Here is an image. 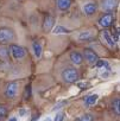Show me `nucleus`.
Masks as SVG:
<instances>
[{
  "label": "nucleus",
  "instance_id": "nucleus-1",
  "mask_svg": "<svg viewBox=\"0 0 120 121\" xmlns=\"http://www.w3.org/2000/svg\"><path fill=\"white\" fill-rule=\"evenodd\" d=\"M61 78L64 83L71 84V83H76L80 80V73L76 68L74 67H67L62 70L61 73Z\"/></svg>",
  "mask_w": 120,
  "mask_h": 121
},
{
  "label": "nucleus",
  "instance_id": "nucleus-2",
  "mask_svg": "<svg viewBox=\"0 0 120 121\" xmlns=\"http://www.w3.org/2000/svg\"><path fill=\"white\" fill-rule=\"evenodd\" d=\"M17 36L13 29L3 26L0 27V45H10L16 40Z\"/></svg>",
  "mask_w": 120,
  "mask_h": 121
},
{
  "label": "nucleus",
  "instance_id": "nucleus-3",
  "mask_svg": "<svg viewBox=\"0 0 120 121\" xmlns=\"http://www.w3.org/2000/svg\"><path fill=\"white\" fill-rule=\"evenodd\" d=\"M19 82L18 81H11L6 84L5 87V90H4V95L6 99L9 100H14L18 95V91H19Z\"/></svg>",
  "mask_w": 120,
  "mask_h": 121
},
{
  "label": "nucleus",
  "instance_id": "nucleus-4",
  "mask_svg": "<svg viewBox=\"0 0 120 121\" xmlns=\"http://www.w3.org/2000/svg\"><path fill=\"white\" fill-rule=\"evenodd\" d=\"M9 50H10V53L12 55L13 59H16V60L23 59L26 56V50L23 46H20V45H17V44L12 43V44H10Z\"/></svg>",
  "mask_w": 120,
  "mask_h": 121
},
{
  "label": "nucleus",
  "instance_id": "nucleus-5",
  "mask_svg": "<svg viewBox=\"0 0 120 121\" xmlns=\"http://www.w3.org/2000/svg\"><path fill=\"white\" fill-rule=\"evenodd\" d=\"M82 56H83V60H86V62L88 63V65H90V67H95L96 62L100 59L99 56L92 49H84Z\"/></svg>",
  "mask_w": 120,
  "mask_h": 121
},
{
  "label": "nucleus",
  "instance_id": "nucleus-6",
  "mask_svg": "<svg viewBox=\"0 0 120 121\" xmlns=\"http://www.w3.org/2000/svg\"><path fill=\"white\" fill-rule=\"evenodd\" d=\"M100 38H101L102 43H103L105 45H107L109 49H114V48H115V45H116V40L113 38L112 33H111L107 29H103V31H102L101 35H100Z\"/></svg>",
  "mask_w": 120,
  "mask_h": 121
},
{
  "label": "nucleus",
  "instance_id": "nucleus-7",
  "mask_svg": "<svg viewBox=\"0 0 120 121\" xmlns=\"http://www.w3.org/2000/svg\"><path fill=\"white\" fill-rule=\"evenodd\" d=\"M113 22H114V14L112 12H107L99 19V26L102 29H108L113 25Z\"/></svg>",
  "mask_w": 120,
  "mask_h": 121
},
{
  "label": "nucleus",
  "instance_id": "nucleus-8",
  "mask_svg": "<svg viewBox=\"0 0 120 121\" xmlns=\"http://www.w3.org/2000/svg\"><path fill=\"white\" fill-rule=\"evenodd\" d=\"M98 4L94 3V1H89V3H86L83 6H82V12L84 16L87 17H92L94 16L96 12H98Z\"/></svg>",
  "mask_w": 120,
  "mask_h": 121
},
{
  "label": "nucleus",
  "instance_id": "nucleus-9",
  "mask_svg": "<svg viewBox=\"0 0 120 121\" xmlns=\"http://www.w3.org/2000/svg\"><path fill=\"white\" fill-rule=\"evenodd\" d=\"M118 6V0H101L100 7L103 12H113Z\"/></svg>",
  "mask_w": 120,
  "mask_h": 121
},
{
  "label": "nucleus",
  "instance_id": "nucleus-10",
  "mask_svg": "<svg viewBox=\"0 0 120 121\" xmlns=\"http://www.w3.org/2000/svg\"><path fill=\"white\" fill-rule=\"evenodd\" d=\"M94 37H95V32L92 29L84 30V31H82L77 35V39L80 42H90V40L94 39Z\"/></svg>",
  "mask_w": 120,
  "mask_h": 121
},
{
  "label": "nucleus",
  "instance_id": "nucleus-11",
  "mask_svg": "<svg viewBox=\"0 0 120 121\" xmlns=\"http://www.w3.org/2000/svg\"><path fill=\"white\" fill-rule=\"evenodd\" d=\"M69 59L71 60V63L74 65H81L83 63V56H82V52L77 51V50H74L70 52L69 55Z\"/></svg>",
  "mask_w": 120,
  "mask_h": 121
},
{
  "label": "nucleus",
  "instance_id": "nucleus-12",
  "mask_svg": "<svg viewBox=\"0 0 120 121\" xmlns=\"http://www.w3.org/2000/svg\"><path fill=\"white\" fill-rule=\"evenodd\" d=\"M55 23H56V20H55V18L52 16H46L44 18V22H43V31L46 32V33L50 32L53 29Z\"/></svg>",
  "mask_w": 120,
  "mask_h": 121
},
{
  "label": "nucleus",
  "instance_id": "nucleus-13",
  "mask_svg": "<svg viewBox=\"0 0 120 121\" xmlns=\"http://www.w3.org/2000/svg\"><path fill=\"white\" fill-rule=\"evenodd\" d=\"M73 4V0H56V6L59 11H68Z\"/></svg>",
  "mask_w": 120,
  "mask_h": 121
},
{
  "label": "nucleus",
  "instance_id": "nucleus-14",
  "mask_svg": "<svg viewBox=\"0 0 120 121\" xmlns=\"http://www.w3.org/2000/svg\"><path fill=\"white\" fill-rule=\"evenodd\" d=\"M32 50H33V55L37 59H39L42 57V53H43V46L42 44L38 42V40H35L32 43Z\"/></svg>",
  "mask_w": 120,
  "mask_h": 121
},
{
  "label": "nucleus",
  "instance_id": "nucleus-15",
  "mask_svg": "<svg viewBox=\"0 0 120 121\" xmlns=\"http://www.w3.org/2000/svg\"><path fill=\"white\" fill-rule=\"evenodd\" d=\"M71 31L62 25H55L52 29V33L53 35H66V33H70Z\"/></svg>",
  "mask_w": 120,
  "mask_h": 121
},
{
  "label": "nucleus",
  "instance_id": "nucleus-16",
  "mask_svg": "<svg viewBox=\"0 0 120 121\" xmlns=\"http://www.w3.org/2000/svg\"><path fill=\"white\" fill-rule=\"evenodd\" d=\"M98 99H99V95H98V94H92V95H89L88 97H86L84 104H86L87 107H92V106H94V104L98 102Z\"/></svg>",
  "mask_w": 120,
  "mask_h": 121
},
{
  "label": "nucleus",
  "instance_id": "nucleus-17",
  "mask_svg": "<svg viewBox=\"0 0 120 121\" xmlns=\"http://www.w3.org/2000/svg\"><path fill=\"white\" fill-rule=\"evenodd\" d=\"M119 103H120V100H119V97H115L113 101H112V103H111V108H112V112L116 115V116H119L120 115V108H119Z\"/></svg>",
  "mask_w": 120,
  "mask_h": 121
},
{
  "label": "nucleus",
  "instance_id": "nucleus-18",
  "mask_svg": "<svg viewBox=\"0 0 120 121\" xmlns=\"http://www.w3.org/2000/svg\"><path fill=\"white\" fill-rule=\"evenodd\" d=\"M9 56H10L9 48L6 45L0 46V59H1V60H7L9 59Z\"/></svg>",
  "mask_w": 120,
  "mask_h": 121
},
{
  "label": "nucleus",
  "instance_id": "nucleus-19",
  "mask_svg": "<svg viewBox=\"0 0 120 121\" xmlns=\"http://www.w3.org/2000/svg\"><path fill=\"white\" fill-rule=\"evenodd\" d=\"M7 115V107L5 104H0V120L5 119Z\"/></svg>",
  "mask_w": 120,
  "mask_h": 121
},
{
  "label": "nucleus",
  "instance_id": "nucleus-20",
  "mask_svg": "<svg viewBox=\"0 0 120 121\" xmlns=\"http://www.w3.org/2000/svg\"><path fill=\"white\" fill-rule=\"evenodd\" d=\"M77 121H93V115L87 113V114H83Z\"/></svg>",
  "mask_w": 120,
  "mask_h": 121
},
{
  "label": "nucleus",
  "instance_id": "nucleus-21",
  "mask_svg": "<svg viewBox=\"0 0 120 121\" xmlns=\"http://www.w3.org/2000/svg\"><path fill=\"white\" fill-rule=\"evenodd\" d=\"M63 119H64V113L59 112V113H57V114L55 115L53 121H63Z\"/></svg>",
  "mask_w": 120,
  "mask_h": 121
},
{
  "label": "nucleus",
  "instance_id": "nucleus-22",
  "mask_svg": "<svg viewBox=\"0 0 120 121\" xmlns=\"http://www.w3.org/2000/svg\"><path fill=\"white\" fill-rule=\"evenodd\" d=\"M109 75H111L109 70H106V69H105V70L100 74V77H101V78H103V80H106V78H108V77H109Z\"/></svg>",
  "mask_w": 120,
  "mask_h": 121
},
{
  "label": "nucleus",
  "instance_id": "nucleus-23",
  "mask_svg": "<svg viewBox=\"0 0 120 121\" xmlns=\"http://www.w3.org/2000/svg\"><path fill=\"white\" fill-rule=\"evenodd\" d=\"M67 103H68L67 101H62V102H58V103H57V104H56V106H55V107H53L52 109H53V110L61 109V107H63V106H64V104H67Z\"/></svg>",
  "mask_w": 120,
  "mask_h": 121
},
{
  "label": "nucleus",
  "instance_id": "nucleus-24",
  "mask_svg": "<svg viewBox=\"0 0 120 121\" xmlns=\"http://www.w3.org/2000/svg\"><path fill=\"white\" fill-rule=\"evenodd\" d=\"M30 96H31V86H27L26 89H25V95H24V97H25V99H29Z\"/></svg>",
  "mask_w": 120,
  "mask_h": 121
},
{
  "label": "nucleus",
  "instance_id": "nucleus-25",
  "mask_svg": "<svg viewBox=\"0 0 120 121\" xmlns=\"http://www.w3.org/2000/svg\"><path fill=\"white\" fill-rule=\"evenodd\" d=\"M25 114H26V110H25L24 108H20V109H19V116H24Z\"/></svg>",
  "mask_w": 120,
  "mask_h": 121
},
{
  "label": "nucleus",
  "instance_id": "nucleus-26",
  "mask_svg": "<svg viewBox=\"0 0 120 121\" xmlns=\"http://www.w3.org/2000/svg\"><path fill=\"white\" fill-rule=\"evenodd\" d=\"M38 119H39V114H37V113H36V114L32 116V120H31V121H37Z\"/></svg>",
  "mask_w": 120,
  "mask_h": 121
},
{
  "label": "nucleus",
  "instance_id": "nucleus-27",
  "mask_svg": "<svg viewBox=\"0 0 120 121\" xmlns=\"http://www.w3.org/2000/svg\"><path fill=\"white\" fill-rule=\"evenodd\" d=\"M79 88H87V83H77Z\"/></svg>",
  "mask_w": 120,
  "mask_h": 121
},
{
  "label": "nucleus",
  "instance_id": "nucleus-28",
  "mask_svg": "<svg viewBox=\"0 0 120 121\" xmlns=\"http://www.w3.org/2000/svg\"><path fill=\"white\" fill-rule=\"evenodd\" d=\"M9 121H17V117H10Z\"/></svg>",
  "mask_w": 120,
  "mask_h": 121
}]
</instances>
